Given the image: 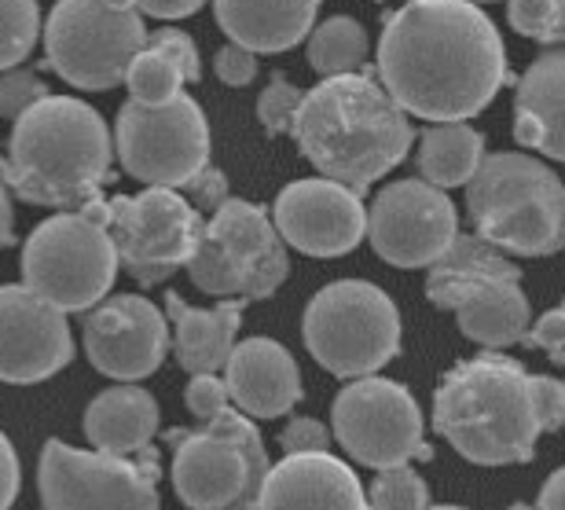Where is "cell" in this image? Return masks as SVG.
<instances>
[{
	"label": "cell",
	"instance_id": "cell-1",
	"mask_svg": "<svg viewBox=\"0 0 565 510\" xmlns=\"http://www.w3.org/2000/svg\"><path fill=\"white\" fill-rule=\"evenodd\" d=\"M375 77L404 115L467 126L507 82L503 38L478 4L415 0L386 15Z\"/></svg>",
	"mask_w": 565,
	"mask_h": 510
},
{
	"label": "cell",
	"instance_id": "cell-2",
	"mask_svg": "<svg viewBox=\"0 0 565 510\" xmlns=\"http://www.w3.org/2000/svg\"><path fill=\"white\" fill-rule=\"evenodd\" d=\"M565 426V382L529 375L518 357L459 360L437 385L434 429L478 467H511L536 456L540 434Z\"/></svg>",
	"mask_w": 565,
	"mask_h": 510
},
{
	"label": "cell",
	"instance_id": "cell-3",
	"mask_svg": "<svg viewBox=\"0 0 565 510\" xmlns=\"http://www.w3.org/2000/svg\"><path fill=\"white\" fill-rule=\"evenodd\" d=\"M294 140L323 180L367 191L412 151L415 129L375 74L327 77L305 93Z\"/></svg>",
	"mask_w": 565,
	"mask_h": 510
},
{
	"label": "cell",
	"instance_id": "cell-4",
	"mask_svg": "<svg viewBox=\"0 0 565 510\" xmlns=\"http://www.w3.org/2000/svg\"><path fill=\"white\" fill-rule=\"evenodd\" d=\"M107 121L85 99L49 96L26 110L0 151V180L22 202L55 210H85L110 180Z\"/></svg>",
	"mask_w": 565,
	"mask_h": 510
},
{
	"label": "cell",
	"instance_id": "cell-5",
	"mask_svg": "<svg viewBox=\"0 0 565 510\" xmlns=\"http://www.w3.org/2000/svg\"><path fill=\"white\" fill-rule=\"evenodd\" d=\"M478 240L507 254L544 257L565 246V184L533 155H489L467 184Z\"/></svg>",
	"mask_w": 565,
	"mask_h": 510
},
{
	"label": "cell",
	"instance_id": "cell-6",
	"mask_svg": "<svg viewBox=\"0 0 565 510\" xmlns=\"http://www.w3.org/2000/svg\"><path fill=\"white\" fill-rule=\"evenodd\" d=\"M118 265L110 202L96 199L85 210L55 213L30 232L22 246V287L60 312H85L107 301Z\"/></svg>",
	"mask_w": 565,
	"mask_h": 510
},
{
	"label": "cell",
	"instance_id": "cell-7",
	"mask_svg": "<svg viewBox=\"0 0 565 510\" xmlns=\"http://www.w3.org/2000/svg\"><path fill=\"white\" fill-rule=\"evenodd\" d=\"M426 298L451 309L470 342L492 353L525 342L533 312L522 290V268L478 235H459L451 251L429 268Z\"/></svg>",
	"mask_w": 565,
	"mask_h": 510
},
{
	"label": "cell",
	"instance_id": "cell-8",
	"mask_svg": "<svg viewBox=\"0 0 565 510\" xmlns=\"http://www.w3.org/2000/svg\"><path fill=\"white\" fill-rule=\"evenodd\" d=\"M301 334L331 375L371 379L401 353V312L375 283L338 279L309 301Z\"/></svg>",
	"mask_w": 565,
	"mask_h": 510
},
{
	"label": "cell",
	"instance_id": "cell-9",
	"mask_svg": "<svg viewBox=\"0 0 565 510\" xmlns=\"http://www.w3.org/2000/svg\"><path fill=\"white\" fill-rule=\"evenodd\" d=\"M173 489L191 510H257L265 478L273 470L254 418L228 407L199 434H169Z\"/></svg>",
	"mask_w": 565,
	"mask_h": 510
},
{
	"label": "cell",
	"instance_id": "cell-10",
	"mask_svg": "<svg viewBox=\"0 0 565 510\" xmlns=\"http://www.w3.org/2000/svg\"><path fill=\"white\" fill-rule=\"evenodd\" d=\"M188 272L202 294H213L221 301H262L282 287L290 261L265 206L224 199L206 221L199 254Z\"/></svg>",
	"mask_w": 565,
	"mask_h": 510
},
{
	"label": "cell",
	"instance_id": "cell-11",
	"mask_svg": "<svg viewBox=\"0 0 565 510\" xmlns=\"http://www.w3.org/2000/svg\"><path fill=\"white\" fill-rule=\"evenodd\" d=\"M147 49V26L137 4L63 0L44 22V60L66 85L99 93L129 77L132 60Z\"/></svg>",
	"mask_w": 565,
	"mask_h": 510
},
{
	"label": "cell",
	"instance_id": "cell-12",
	"mask_svg": "<svg viewBox=\"0 0 565 510\" xmlns=\"http://www.w3.org/2000/svg\"><path fill=\"white\" fill-rule=\"evenodd\" d=\"M158 451L137 456L77 451L52 437L41 448L38 489L44 510H162L158 507Z\"/></svg>",
	"mask_w": 565,
	"mask_h": 510
},
{
	"label": "cell",
	"instance_id": "cell-13",
	"mask_svg": "<svg viewBox=\"0 0 565 510\" xmlns=\"http://www.w3.org/2000/svg\"><path fill=\"white\" fill-rule=\"evenodd\" d=\"M115 147L126 173L147 188L177 191L195 184L202 169H210V126L188 93L162 107H140L129 99L118 110Z\"/></svg>",
	"mask_w": 565,
	"mask_h": 510
},
{
	"label": "cell",
	"instance_id": "cell-14",
	"mask_svg": "<svg viewBox=\"0 0 565 510\" xmlns=\"http://www.w3.org/2000/svg\"><path fill=\"white\" fill-rule=\"evenodd\" d=\"M202 232V213L177 191L147 188L140 195L110 199V240L121 268H129L140 287H154L173 272L191 268Z\"/></svg>",
	"mask_w": 565,
	"mask_h": 510
},
{
	"label": "cell",
	"instance_id": "cell-15",
	"mask_svg": "<svg viewBox=\"0 0 565 510\" xmlns=\"http://www.w3.org/2000/svg\"><path fill=\"white\" fill-rule=\"evenodd\" d=\"M334 437L364 467L393 470L412 459H434V448L423 437V412L401 382L356 379L331 404Z\"/></svg>",
	"mask_w": 565,
	"mask_h": 510
},
{
	"label": "cell",
	"instance_id": "cell-16",
	"mask_svg": "<svg viewBox=\"0 0 565 510\" xmlns=\"http://www.w3.org/2000/svg\"><path fill=\"white\" fill-rule=\"evenodd\" d=\"M367 235L382 261L397 268H434L459 240V213L426 180H397L382 188L367 210Z\"/></svg>",
	"mask_w": 565,
	"mask_h": 510
},
{
	"label": "cell",
	"instance_id": "cell-17",
	"mask_svg": "<svg viewBox=\"0 0 565 510\" xmlns=\"http://www.w3.org/2000/svg\"><path fill=\"white\" fill-rule=\"evenodd\" d=\"M85 357L99 375L118 382H140L154 375L169 349L166 316L140 294H118L99 301L82 331Z\"/></svg>",
	"mask_w": 565,
	"mask_h": 510
},
{
	"label": "cell",
	"instance_id": "cell-18",
	"mask_svg": "<svg viewBox=\"0 0 565 510\" xmlns=\"http://www.w3.org/2000/svg\"><path fill=\"white\" fill-rule=\"evenodd\" d=\"M279 240L309 257H342L367 235V210L356 191L334 180H294L273 206Z\"/></svg>",
	"mask_w": 565,
	"mask_h": 510
},
{
	"label": "cell",
	"instance_id": "cell-19",
	"mask_svg": "<svg viewBox=\"0 0 565 510\" xmlns=\"http://www.w3.org/2000/svg\"><path fill=\"white\" fill-rule=\"evenodd\" d=\"M74 357L66 316L33 290L0 287V382L30 385L52 379Z\"/></svg>",
	"mask_w": 565,
	"mask_h": 510
},
{
	"label": "cell",
	"instance_id": "cell-20",
	"mask_svg": "<svg viewBox=\"0 0 565 510\" xmlns=\"http://www.w3.org/2000/svg\"><path fill=\"white\" fill-rule=\"evenodd\" d=\"M257 510H367L364 485L331 451L287 456L265 478Z\"/></svg>",
	"mask_w": 565,
	"mask_h": 510
},
{
	"label": "cell",
	"instance_id": "cell-21",
	"mask_svg": "<svg viewBox=\"0 0 565 510\" xmlns=\"http://www.w3.org/2000/svg\"><path fill=\"white\" fill-rule=\"evenodd\" d=\"M224 385L246 418H279L301 401L298 364L273 338H246L235 346Z\"/></svg>",
	"mask_w": 565,
	"mask_h": 510
},
{
	"label": "cell",
	"instance_id": "cell-22",
	"mask_svg": "<svg viewBox=\"0 0 565 510\" xmlns=\"http://www.w3.org/2000/svg\"><path fill=\"white\" fill-rule=\"evenodd\" d=\"M514 140L565 162V52L547 49L518 77Z\"/></svg>",
	"mask_w": 565,
	"mask_h": 510
},
{
	"label": "cell",
	"instance_id": "cell-23",
	"mask_svg": "<svg viewBox=\"0 0 565 510\" xmlns=\"http://www.w3.org/2000/svg\"><path fill=\"white\" fill-rule=\"evenodd\" d=\"M243 305L246 301H217L213 309H191L180 294H169L166 309L173 316V349L177 364L195 375H217L221 368H228L235 334L243 327Z\"/></svg>",
	"mask_w": 565,
	"mask_h": 510
},
{
	"label": "cell",
	"instance_id": "cell-24",
	"mask_svg": "<svg viewBox=\"0 0 565 510\" xmlns=\"http://www.w3.org/2000/svg\"><path fill=\"white\" fill-rule=\"evenodd\" d=\"M158 434V404L140 385H110L88 404L85 437L107 456H137Z\"/></svg>",
	"mask_w": 565,
	"mask_h": 510
},
{
	"label": "cell",
	"instance_id": "cell-25",
	"mask_svg": "<svg viewBox=\"0 0 565 510\" xmlns=\"http://www.w3.org/2000/svg\"><path fill=\"white\" fill-rule=\"evenodd\" d=\"M316 4L294 0V4H246V0H221L213 8L221 30L228 33L232 44L246 52H287L305 33H312Z\"/></svg>",
	"mask_w": 565,
	"mask_h": 510
},
{
	"label": "cell",
	"instance_id": "cell-26",
	"mask_svg": "<svg viewBox=\"0 0 565 510\" xmlns=\"http://www.w3.org/2000/svg\"><path fill=\"white\" fill-rule=\"evenodd\" d=\"M484 162V140L470 126H429L419 136V169L434 188L470 184Z\"/></svg>",
	"mask_w": 565,
	"mask_h": 510
},
{
	"label": "cell",
	"instance_id": "cell-27",
	"mask_svg": "<svg viewBox=\"0 0 565 510\" xmlns=\"http://www.w3.org/2000/svg\"><path fill=\"white\" fill-rule=\"evenodd\" d=\"M364 60H367V33L353 15H331L312 30L309 63L316 74H323V82L327 77L364 74L360 71Z\"/></svg>",
	"mask_w": 565,
	"mask_h": 510
},
{
	"label": "cell",
	"instance_id": "cell-28",
	"mask_svg": "<svg viewBox=\"0 0 565 510\" xmlns=\"http://www.w3.org/2000/svg\"><path fill=\"white\" fill-rule=\"evenodd\" d=\"M126 85H129V93H132V104H140V107H162L173 96H180L184 74H180V66L173 60H166L162 52L143 49L137 60H132V66H129Z\"/></svg>",
	"mask_w": 565,
	"mask_h": 510
},
{
	"label": "cell",
	"instance_id": "cell-29",
	"mask_svg": "<svg viewBox=\"0 0 565 510\" xmlns=\"http://www.w3.org/2000/svg\"><path fill=\"white\" fill-rule=\"evenodd\" d=\"M41 38V8L30 0L19 4H0V71H11L33 52Z\"/></svg>",
	"mask_w": 565,
	"mask_h": 510
},
{
	"label": "cell",
	"instance_id": "cell-30",
	"mask_svg": "<svg viewBox=\"0 0 565 510\" xmlns=\"http://www.w3.org/2000/svg\"><path fill=\"white\" fill-rule=\"evenodd\" d=\"M371 510H429V489L412 467L382 470L371 485Z\"/></svg>",
	"mask_w": 565,
	"mask_h": 510
},
{
	"label": "cell",
	"instance_id": "cell-31",
	"mask_svg": "<svg viewBox=\"0 0 565 510\" xmlns=\"http://www.w3.org/2000/svg\"><path fill=\"white\" fill-rule=\"evenodd\" d=\"M507 19L525 38H533L540 44H555L558 52H565V0H555V4L518 0V4L507 8Z\"/></svg>",
	"mask_w": 565,
	"mask_h": 510
},
{
	"label": "cell",
	"instance_id": "cell-32",
	"mask_svg": "<svg viewBox=\"0 0 565 510\" xmlns=\"http://www.w3.org/2000/svg\"><path fill=\"white\" fill-rule=\"evenodd\" d=\"M301 99H305L301 88L276 74L262 93V99H257V118H262V126L268 132H287V129H294V118H298V110H301Z\"/></svg>",
	"mask_w": 565,
	"mask_h": 510
},
{
	"label": "cell",
	"instance_id": "cell-33",
	"mask_svg": "<svg viewBox=\"0 0 565 510\" xmlns=\"http://www.w3.org/2000/svg\"><path fill=\"white\" fill-rule=\"evenodd\" d=\"M49 85L41 82L38 74L19 66V71H8L0 77V118H11L19 121L26 110H33L41 99H49Z\"/></svg>",
	"mask_w": 565,
	"mask_h": 510
},
{
	"label": "cell",
	"instance_id": "cell-34",
	"mask_svg": "<svg viewBox=\"0 0 565 510\" xmlns=\"http://www.w3.org/2000/svg\"><path fill=\"white\" fill-rule=\"evenodd\" d=\"M147 49H154V52H162L166 60H173L180 66V74H184V82H199L202 77L199 49L184 30H169V26L147 30Z\"/></svg>",
	"mask_w": 565,
	"mask_h": 510
},
{
	"label": "cell",
	"instance_id": "cell-35",
	"mask_svg": "<svg viewBox=\"0 0 565 510\" xmlns=\"http://www.w3.org/2000/svg\"><path fill=\"white\" fill-rule=\"evenodd\" d=\"M188 412L199 418L202 426H210L213 418L228 412V385H224L217 375H195L184 390Z\"/></svg>",
	"mask_w": 565,
	"mask_h": 510
},
{
	"label": "cell",
	"instance_id": "cell-36",
	"mask_svg": "<svg viewBox=\"0 0 565 510\" xmlns=\"http://www.w3.org/2000/svg\"><path fill=\"white\" fill-rule=\"evenodd\" d=\"M525 346L544 349V353L555 360V364H565V298H562L558 309L544 312L533 327H529Z\"/></svg>",
	"mask_w": 565,
	"mask_h": 510
},
{
	"label": "cell",
	"instance_id": "cell-37",
	"mask_svg": "<svg viewBox=\"0 0 565 510\" xmlns=\"http://www.w3.org/2000/svg\"><path fill=\"white\" fill-rule=\"evenodd\" d=\"M282 451L287 456H312V451H331V434L316 418H290L282 429Z\"/></svg>",
	"mask_w": 565,
	"mask_h": 510
},
{
	"label": "cell",
	"instance_id": "cell-38",
	"mask_svg": "<svg viewBox=\"0 0 565 510\" xmlns=\"http://www.w3.org/2000/svg\"><path fill=\"white\" fill-rule=\"evenodd\" d=\"M213 66H217L221 82L232 85V88L250 85L254 77H257V55L239 49V44H224V49L217 52V60H213Z\"/></svg>",
	"mask_w": 565,
	"mask_h": 510
},
{
	"label": "cell",
	"instance_id": "cell-39",
	"mask_svg": "<svg viewBox=\"0 0 565 510\" xmlns=\"http://www.w3.org/2000/svg\"><path fill=\"white\" fill-rule=\"evenodd\" d=\"M19 481H22L19 456H15V448H11V440L0 434V510H8L11 503H15Z\"/></svg>",
	"mask_w": 565,
	"mask_h": 510
},
{
	"label": "cell",
	"instance_id": "cell-40",
	"mask_svg": "<svg viewBox=\"0 0 565 510\" xmlns=\"http://www.w3.org/2000/svg\"><path fill=\"white\" fill-rule=\"evenodd\" d=\"M224 173L221 169H202V173L195 177V184H188V191L195 195V210H217L221 202H224Z\"/></svg>",
	"mask_w": 565,
	"mask_h": 510
},
{
	"label": "cell",
	"instance_id": "cell-41",
	"mask_svg": "<svg viewBox=\"0 0 565 510\" xmlns=\"http://www.w3.org/2000/svg\"><path fill=\"white\" fill-rule=\"evenodd\" d=\"M202 4L199 0H143L137 4L140 15H151V19H184V15H195Z\"/></svg>",
	"mask_w": 565,
	"mask_h": 510
},
{
	"label": "cell",
	"instance_id": "cell-42",
	"mask_svg": "<svg viewBox=\"0 0 565 510\" xmlns=\"http://www.w3.org/2000/svg\"><path fill=\"white\" fill-rule=\"evenodd\" d=\"M536 510H565V467H558L540 489Z\"/></svg>",
	"mask_w": 565,
	"mask_h": 510
},
{
	"label": "cell",
	"instance_id": "cell-43",
	"mask_svg": "<svg viewBox=\"0 0 565 510\" xmlns=\"http://www.w3.org/2000/svg\"><path fill=\"white\" fill-rule=\"evenodd\" d=\"M11 243V199L4 191V180H0V251Z\"/></svg>",
	"mask_w": 565,
	"mask_h": 510
},
{
	"label": "cell",
	"instance_id": "cell-44",
	"mask_svg": "<svg viewBox=\"0 0 565 510\" xmlns=\"http://www.w3.org/2000/svg\"><path fill=\"white\" fill-rule=\"evenodd\" d=\"M511 510H536V507H529V503H514Z\"/></svg>",
	"mask_w": 565,
	"mask_h": 510
},
{
	"label": "cell",
	"instance_id": "cell-45",
	"mask_svg": "<svg viewBox=\"0 0 565 510\" xmlns=\"http://www.w3.org/2000/svg\"><path fill=\"white\" fill-rule=\"evenodd\" d=\"M429 510H467V507H429Z\"/></svg>",
	"mask_w": 565,
	"mask_h": 510
},
{
	"label": "cell",
	"instance_id": "cell-46",
	"mask_svg": "<svg viewBox=\"0 0 565 510\" xmlns=\"http://www.w3.org/2000/svg\"><path fill=\"white\" fill-rule=\"evenodd\" d=\"M367 510H371V507H367Z\"/></svg>",
	"mask_w": 565,
	"mask_h": 510
}]
</instances>
